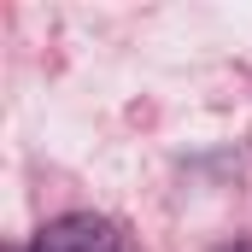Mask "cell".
<instances>
[{"mask_svg":"<svg viewBox=\"0 0 252 252\" xmlns=\"http://www.w3.org/2000/svg\"><path fill=\"white\" fill-rule=\"evenodd\" d=\"M30 252H124V229L100 211H64L35 229Z\"/></svg>","mask_w":252,"mask_h":252,"instance_id":"1","label":"cell"},{"mask_svg":"<svg viewBox=\"0 0 252 252\" xmlns=\"http://www.w3.org/2000/svg\"><path fill=\"white\" fill-rule=\"evenodd\" d=\"M223 252H252V235H247V241H235V247H223Z\"/></svg>","mask_w":252,"mask_h":252,"instance_id":"2","label":"cell"}]
</instances>
